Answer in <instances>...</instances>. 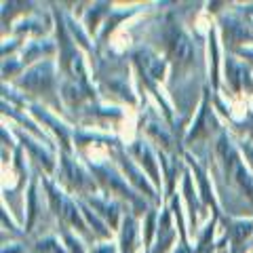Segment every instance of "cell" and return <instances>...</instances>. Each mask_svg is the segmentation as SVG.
<instances>
[{"instance_id": "25", "label": "cell", "mask_w": 253, "mask_h": 253, "mask_svg": "<svg viewBox=\"0 0 253 253\" xmlns=\"http://www.w3.org/2000/svg\"><path fill=\"white\" fill-rule=\"evenodd\" d=\"M32 253H68L59 232H44L32 241Z\"/></svg>"}, {"instance_id": "1", "label": "cell", "mask_w": 253, "mask_h": 253, "mask_svg": "<svg viewBox=\"0 0 253 253\" xmlns=\"http://www.w3.org/2000/svg\"><path fill=\"white\" fill-rule=\"evenodd\" d=\"M156 41L161 42L156 49L165 55L171 66V84H179L196 68L194 36L188 32L175 11H165L163 19L156 23Z\"/></svg>"}, {"instance_id": "23", "label": "cell", "mask_w": 253, "mask_h": 253, "mask_svg": "<svg viewBox=\"0 0 253 253\" xmlns=\"http://www.w3.org/2000/svg\"><path fill=\"white\" fill-rule=\"evenodd\" d=\"M59 55V46L57 41L53 38H32V41H26L23 49L19 53V59L23 61L26 70L30 66H34L38 61H44V59H55Z\"/></svg>"}, {"instance_id": "9", "label": "cell", "mask_w": 253, "mask_h": 253, "mask_svg": "<svg viewBox=\"0 0 253 253\" xmlns=\"http://www.w3.org/2000/svg\"><path fill=\"white\" fill-rule=\"evenodd\" d=\"M28 112L32 114V118L46 131V135L51 139L57 141V150L59 152H68L74 154V125H70L66 118H63L57 110H53L51 106L42 104V101L32 99L28 104Z\"/></svg>"}, {"instance_id": "19", "label": "cell", "mask_w": 253, "mask_h": 253, "mask_svg": "<svg viewBox=\"0 0 253 253\" xmlns=\"http://www.w3.org/2000/svg\"><path fill=\"white\" fill-rule=\"evenodd\" d=\"M158 163L163 173V201L167 203L177 194V181H181L188 167L181 154H167L163 150H158Z\"/></svg>"}, {"instance_id": "27", "label": "cell", "mask_w": 253, "mask_h": 253, "mask_svg": "<svg viewBox=\"0 0 253 253\" xmlns=\"http://www.w3.org/2000/svg\"><path fill=\"white\" fill-rule=\"evenodd\" d=\"M26 72V66H23V61L19 59V55H15V57H4L2 59V81L13 84L17 78Z\"/></svg>"}, {"instance_id": "28", "label": "cell", "mask_w": 253, "mask_h": 253, "mask_svg": "<svg viewBox=\"0 0 253 253\" xmlns=\"http://www.w3.org/2000/svg\"><path fill=\"white\" fill-rule=\"evenodd\" d=\"M236 144H239V150L247 163L249 171L253 173V139H247V137H236Z\"/></svg>"}, {"instance_id": "18", "label": "cell", "mask_w": 253, "mask_h": 253, "mask_svg": "<svg viewBox=\"0 0 253 253\" xmlns=\"http://www.w3.org/2000/svg\"><path fill=\"white\" fill-rule=\"evenodd\" d=\"M89 207L97 213V215L101 217L108 224V228L112 232H118L121 230V224H123V219H125V213L129 211L125 207V205L114 199V196H108L104 192H97V194H91V196H86V199H83Z\"/></svg>"}, {"instance_id": "4", "label": "cell", "mask_w": 253, "mask_h": 253, "mask_svg": "<svg viewBox=\"0 0 253 253\" xmlns=\"http://www.w3.org/2000/svg\"><path fill=\"white\" fill-rule=\"evenodd\" d=\"M61 72L57 59H44L30 66L13 84L19 91L32 95V97L42 99V104L53 106L57 112L63 110V104L59 99V86H61Z\"/></svg>"}, {"instance_id": "7", "label": "cell", "mask_w": 253, "mask_h": 253, "mask_svg": "<svg viewBox=\"0 0 253 253\" xmlns=\"http://www.w3.org/2000/svg\"><path fill=\"white\" fill-rule=\"evenodd\" d=\"M129 68H131V63L121 70L95 72V84H97L101 99L135 110L137 106H141V97H139L135 76H131Z\"/></svg>"}, {"instance_id": "21", "label": "cell", "mask_w": 253, "mask_h": 253, "mask_svg": "<svg viewBox=\"0 0 253 253\" xmlns=\"http://www.w3.org/2000/svg\"><path fill=\"white\" fill-rule=\"evenodd\" d=\"M23 211H26V219H23V230H26V234H30L32 230H34L36 221L38 217H41L42 213V184H41V175L36 173H32V179L28 188L23 190Z\"/></svg>"}, {"instance_id": "22", "label": "cell", "mask_w": 253, "mask_h": 253, "mask_svg": "<svg viewBox=\"0 0 253 253\" xmlns=\"http://www.w3.org/2000/svg\"><path fill=\"white\" fill-rule=\"evenodd\" d=\"M118 249L121 253H144V239H141V219L131 211L125 213V219L118 230Z\"/></svg>"}, {"instance_id": "13", "label": "cell", "mask_w": 253, "mask_h": 253, "mask_svg": "<svg viewBox=\"0 0 253 253\" xmlns=\"http://www.w3.org/2000/svg\"><path fill=\"white\" fill-rule=\"evenodd\" d=\"M217 21V30H219V38L224 44L226 53H232L241 46L253 44V28L249 21H245L234 9H228L224 13L215 15Z\"/></svg>"}, {"instance_id": "12", "label": "cell", "mask_w": 253, "mask_h": 253, "mask_svg": "<svg viewBox=\"0 0 253 253\" xmlns=\"http://www.w3.org/2000/svg\"><path fill=\"white\" fill-rule=\"evenodd\" d=\"M9 126L15 133V137H17L19 146L26 150L28 158L38 167V171L44 173V175L55 177V171H57V165H59V150L55 148L51 141H42V139H38L34 135H30L28 131L19 129L17 125L9 123Z\"/></svg>"}, {"instance_id": "6", "label": "cell", "mask_w": 253, "mask_h": 253, "mask_svg": "<svg viewBox=\"0 0 253 253\" xmlns=\"http://www.w3.org/2000/svg\"><path fill=\"white\" fill-rule=\"evenodd\" d=\"M55 181L74 196V199H86L91 194L101 192L97 179L93 177L91 169L86 167V163L83 161L76 152H59V165L55 171Z\"/></svg>"}, {"instance_id": "24", "label": "cell", "mask_w": 253, "mask_h": 253, "mask_svg": "<svg viewBox=\"0 0 253 253\" xmlns=\"http://www.w3.org/2000/svg\"><path fill=\"white\" fill-rule=\"evenodd\" d=\"M112 4L114 2H93V4H86L81 21H83V26L86 28V32H89L93 38H97L101 26L106 23L110 11H112Z\"/></svg>"}, {"instance_id": "17", "label": "cell", "mask_w": 253, "mask_h": 253, "mask_svg": "<svg viewBox=\"0 0 253 253\" xmlns=\"http://www.w3.org/2000/svg\"><path fill=\"white\" fill-rule=\"evenodd\" d=\"M125 148L133 156V161L146 171V175L152 179V184L163 192V173H161V163H158V150L146 137H139L131 146Z\"/></svg>"}, {"instance_id": "2", "label": "cell", "mask_w": 253, "mask_h": 253, "mask_svg": "<svg viewBox=\"0 0 253 253\" xmlns=\"http://www.w3.org/2000/svg\"><path fill=\"white\" fill-rule=\"evenodd\" d=\"M213 161L217 165V173L224 177L226 186L241 194L243 199L251 201L253 205V173L249 171L247 163L239 150L236 137L230 129H224L213 139Z\"/></svg>"}, {"instance_id": "10", "label": "cell", "mask_w": 253, "mask_h": 253, "mask_svg": "<svg viewBox=\"0 0 253 253\" xmlns=\"http://www.w3.org/2000/svg\"><path fill=\"white\" fill-rule=\"evenodd\" d=\"M129 112H131V108L118 106V104H112V101H106L99 97L91 101L76 116V121H78V126H89V129H99V131L116 135V131L121 129V125L129 116Z\"/></svg>"}, {"instance_id": "31", "label": "cell", "mask_w": 253, "mask_h": 253, "mask_svg": "<svg viewBox=\"0 0 253 253\" xmlns=\"http://www.w3.org/2000/svg\"><path fill=\"white\" fill-rule=\"evenodd\" d=\"M2 253H28V249H26V245H23V243L11 241V243L2 245Z\"/></svg>"}, {"instance_id": "3", "label": "cell", "mask_w": 253, "mask_h": 253, "mask_svg": "<svg viewBox=\"0 0 253 253\" xmlns=\"http://www.w3.org/2000/svg\"><path fill=\"white\" fill-rule=\"evenodd\" d=\"M38 175H41V184H42V192H44V201L49 205L51 213L57 219V226H66L70 230H74L83 236V239L93 245L95 243V236L91 232L89 224H86L84 219V213L81 209V203L78 199H74L70 192H66L55 177L51 175H44V173L38 171Z\"/></svg>"}, {"instance_id": "16", "label": "cell", "mask_w": 253, "mask_h": 253, "mask_svg": "<svg viewBox=\"0 0 253 253\" xmlns=\"http://www.w3.org/2000/svg\"><path fill=\"white\" fill-rule=\"evenodd\" d=\"M55 26V17L53 13H44L42 11H30L26 15H19L13 21L11 28V36L21 38V41H32V38H49L51 28Z\"/></svg>"}, {"instance_id": "20", "label": "cell", "mask_w": 253, "mask_h": 253, "mask_svg": "<svg viewBox=\"0 0 253 253\" xmlns=\"http://www.w3.org/2000/svg\"><path fill=\"white\" fill-rule=\"evenodd\" d=\"M179 241V232L175 226V217H173V211L169 209V205H163L161 207V217H158V228H156V236L154 243L150 247L148 253H171L173 247Z\"/></svg>"}, {"instance_id": "30", "label": "cell", "mask_w": 253, "mask_h": 253, "mask_svg": "<svg viewBox=\"0 0 253 253\" xmlns=\"http://www.w3.org/2000/svg\"><path fill=\"white\" fill-rule=\"evenodd\" d=\"M171 253H196V249L192 247V245H190L188 236H179V241H177L175 247H173Z\"/></svg>"}, {"instance_id": "32", "label": "cell", "mask_w": 253, "mask_h": 253, "mask_svg": "<svg viewBox=\"0 0 253 253\" xmlns=\"http://www.w3.org/2000/svg\"><path fill=\"white\" fill-rule=\"evenodd\" d=\"M251 253H253V251H251Z\"/></svg>"}, {"instance_id": "29", "label": "cell", "mask_w": 253, "mask_h": 253, "mask_svg": "<svg viewBox=\"0 0 253 253\" xmlns=\"http://www.w3.org/2000/svg\"><path fill=\"white\" fill-rule=\"evenodd\" d=\"M89 253H121V249L114 241H97L89 247Z\"/></svg>"}, {"instance_id": "14", "label": "cell", "mask_w": 253, "mask_h": 253, "mask_svg": "<svg viewBox=\"0 0 253 253\" xmlns=\"http://www.w3.org/2000/svg\"><path fill=\"white\" fill-rule=\"evenodd\" d=\"M221 230H224L221 239H224V243H228V253H251L253 215H224L221 217Z\"/></svg>"}, {"instance_id": "15", "label": "cell", "mask_w": 253, "mask_h": 253, "mask_svg": "<svg viewBox=\"0 0 253 253\" xmlns=\"http://www.w3.org/2000/svg\"><path fill=\"white\" fill-rule=\"evenodd\" d=\"M181 156H184L188 169L192 171V175H194V184H196V190H199V194H201L205 209H207L211 215H224V211L219 207V201H217V194H215V188H213V181L209 177L207 165L201 163V158H196L188 148L184 150Z\"/></svg>"}, {"instance_id": "8", "label": "cell", "mask_w": 253, "mask_h": 253, "mask_svg": "<svg viewBox=\"0 0 253 253\" xmlns=\"http://www.w3.org/2000/svg\"><path fill=\"white\" fill-rule=\"evenodd\" d=\"M224 129L226 126L221 125V118L215 110V104H213V91L209 84H205L201 101L196 104V110H194V116L188 123V129L184 135V148L215 139Z\"/></svg>"}, {"instance_id": "11", "label": "cell", "mask_w": 253, "mask_h": 253, "mask_svg": "<svg viewBox=\"0 0 253 253\" xmlns=\"http://www.w3.org/2000/svg\"><path fill=\"white\" fill-rule=\"evenodd\" d=\"M112 161H114L116 167L121 169L123 175L126 177V181H129L144 199H148L154 207H163L165 201L161 196V190L152 184V179L146 175V171L133 161V156L126 152V148L123 144H116V148L112 150Z\"/></svg>"}, {"instance_id": "26", "label": "cell", "mask_w": 253, "mask_h": 253, "mask_svg": "<svg viewBox=\"0 0 253 253\" xmlns=\"http://www.w3.org/2000/svg\"><path fill=\"white\" fill-rule=\"evenodd\" d=\"M57 228H59L57 232L61 234V239H63V243H66V247H68V253H89L84 239L78 232L70 230V228H66V226H57Z\"/></svg>"}, {"instance_id": "5", "label": "cell", "mask_w": 253, "mask_h": 253, "mask_svg": "<svg viewBox=\"0 0 253 253\" xmlns=\"http://www.w3.org/2000/svg\"><path fill=\"white\" fill-rule=\"evenodd\" d=\"M86 167L91 169L93 177L97 179L101 192L118 199L126 209L133 213V215H137L139 219L154 207L152 203H150L148 199H144V196H141L137 190L126 181V177L121 173V169L114 165V161L101 163V165H86Z\"/></svg>"}]
</instances>
